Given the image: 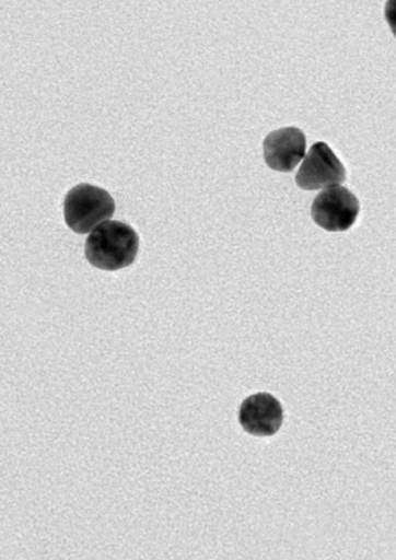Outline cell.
I'll use <instances>...</instances> for the list:
<instances>
[{"label":"cell","instance_id":"obj_1","mask_svg":"<svg viewBox=\"0 0 396 560\" xmlns=\"http://www.w3.org/2000/svg\"><path fill=\"white\" fill-rule=\"evenodd\" d=\"M139 235L128 223L106 221L93 229L86 240L88 262L102 270H120L135 262Z\"/></svg>","mask_w":396,"mask_h":560},{"label":"cell","instance_id":"obj_3","mask_svg":"<svg viewBox=\"0 0 396 560\" xmlns=\"http://www.w3.org/2000/svg\"><path fill=\"white\" fill-rule=\"evenodd\" d=\"M311 213L316 225L325 231L345 232L357 222L360 200L342 186H329L316 196Z\"/></svg>","mask_w":396,"mask_h":560},{"label":"cell","instance_id":"obj_5","mask_svg":"<svg viewBox=\"0 0 396 560\" xmlns=\"http://www.w3.org/2000/svg\"><path fill=\"white\" fill-rule=\"evenodd\" d=\"M306 155V137L301 129L273 130L264 140L265 162L270 170L289 174Z\"/></svg>","mask_w":396,"mask_h":560},{"label":"cell","instance_id":"obj_6","mask_svg":"<svg viewBox=\"0 0 396 560\" xmlns=\"http://www.w3.org/2000/svg\"><path fill=\"white\" fill-rule=\"evenodd\" d=\"M240 423L254 436H273L283 423V408L275 396L256 394L241 405Z\"/></svg>","mask_w":396,"mask_h":560},{"label":"cell","instance_id":"obj_2","mask_svg":"<svg viewBox=\"0 0 396 560\" xmlns=\"http://www.w3.org/2000/svg\"><path fill=\"white\" fill-rule=\"evenodd\" d=\"M115 200L105 189L90 184L74 186L65 198L67 225L79 235L90 233L115 213Z\"/></svg>","mask_w":396,"mask_h":560},{"label":"cell","instance_id":"obj_4","mask_svg":"<svg viewBox=\"0 0 396 560\" xmlns=\"http://www.w3.org/2000/svg\"><path fill=\"white\" fill-rule=\"evenodd\" d=\"M345 180H347V171L342 162L325 142L315 143L311 148L296 174V185L304 190L339 186Z\"/></svg>","mask_w":396,"mask_h":560}]
</instances>
